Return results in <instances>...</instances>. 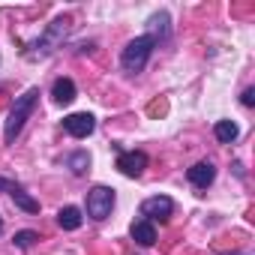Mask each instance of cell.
Returning a JSON list of instances; mask_svg holds the SVG:
<instances>
[{"instance_id": "1", "label": "cell", "mask_w": 255, "mask_h": 255, "mask_svg": "<svg viewBox=\"0 0 255 255\" xmlns=\"http://www.w3.org/2000/svg\"><path fill=\"white\" fill-rule=\"evenodd\" d=\"M36 102H39V87H27V90L15 99V105H12V111H9V117H6V123H3V138H6V144H12V141L18 138V132L24 129V123H27V117L33 114Z\"/></svg>"}, {"instance_id": "2", "label": "cell", "mask_w": 255, "mask_h": 255, "mask_svg": "<svg viewBox=\"0 0 255 255\" xmlns=\"http://www.w3.org/2000/svg\"><path fill=\"white\" fill-rule=\"evenodd\" d=\"M66 33H69V18H54V21L45 27V33H42L39 39H33V42L24 48V57H27V60H45L48 54L57 51V45L66 39Z\"/></svg>"}, {"instance_id": "3", "label": "cell", "mask_w": 255, "mask_h": 255, "mask_svg": "<svg viewBox=\"0 0 255 255\" xmlns=\"http://www.w3.org/2000/svg\"><path fill=\"white\" fill-rule=\"evenodd\" d=\"M153 45H156V39L153 36H135L129 45L123 48V54H120V66L126 69V72H141L144 66H147V60H150V54H153Z\"/></svg>"}, {"instance_id": "4", "label": "cell", "mask_w": 255, "mask_h": 255, "mask_svg": "<svg viewBox=\"0 0 255 255\" xmlns=\"http://www.w3.org/2000/svg\"><path fill=\"white\" fill-rule=\"evenodd\" d=\"M111 207H114V189H108V186H93V189L87 192V216H90V219H96V222L108 219V216H111Z\"/></svg>"}, {"instance_id": "5", "label": "cell", "mask_w": 255, "mask_h": 255, "mask_svg": "<svg viewBox=\"0 0 255 255\" xmlns=\"http://www.w3.org/2000/svg\"><path fill=\"white\" fill-rule=\"evenodd\" d=\"M171 213H174V201L168 195H153V198H144L141 204V216L147 222H165Z\"/></svg>"}, {"instance_id": "6", "label": "cell", "mask_w": 255, "mask_h": 255, "mask_svg": "<svg viewBox=\"0 0 255 255\" xmlns=\"http://www.w3.org/2000/svg\"><path fill=\"white\" fill-rule=\"evenodd\" d=\"M63 129H66L72 138H87V135L96 129V117H93V114H87V111L66 114V117H63Z\"/></svg>"}, {"instance_id": "7", "label": "cell", "mask_w": 255, "mask_h": 255, "mask_svg": "<svg viewBox=\"0 0 255 255\" xmlns=\"http://www.w3.org/2000/svg\"><path fill=\"white\" fill-rule=\"evenodd\" d=\"M147 168V153L144 150H126L117 156V171L126 177H141Z\"/></svg>"}, {"instance_id": "8", "label": "cell", "mask_w": 255, "mask_h": 255, "mask_svg": "<svg viewBox=\"0 0 255 255\" xmlns=\"http://www.w3.org/2000/svg\"><path fill=\"white\" fill-rule=\"evenodd\" d=\"M186 177H189V183H192V186L207 189V186L216 180V168H213V162H195V165L186 171Z\"/></svg>"}, {"instance_id": "9", "label": "cell", "mask_w": 255, "mask_h": 255, "mask_svg": "<svg viewBox=\"0 0 255 255\" xmlns=\"http://www.w3.org/2000/svg\"><path fill=\"white\" fill-rule=\"evenodd\" d=\"M51 96H54L57 105H69V102L75 99V81H72V78H57V81L51 84Z\"/></svg>"}, {"instance_id": "10", "label": "cell", "mask_w": 255, "mask_h": 255, "mask_svg": "<svg viewBox=\"0 0 255 255\" xmlns=\"http://www.w3.org/2000/svg\"><path fill=\"white\" fill-rule=\"evenodd\" d=\"M132 240H135L138 246H153V243H156V228H153V222H147V219L132 222Z\"/></svg>"}, {"instance_id": "11", "label": "cell", "mask_w": 255, "mask_h": 255, "mask_svg": "<svg viewBox=\"0 0 255 255\" xmlns=\"http://www.w3.org/2000/svg\"><path fill=\"white\" fill-rule=\"evenodd\" d=\"M81 222H84V216H81V210L78 207H60V213H57V225L63 228V231H75V228H81Z\"/></svg>"}, {"instance_id": "12", "label": "cell", "mask_w": 255, "mask_h": 255, "mask_svg": "<svg viewBox=\"0 0 255 255\" xmlns=\"http://www.w3.org/2000/svg\"><path fill=\"white\" fill-rule=\"evenodd\" d=\"M213 135H216V141L231 144V141L240 135V129H237V123H234V120H219V123L213 126Z\"/></svg>"}, {"instance_id": "13", "label": "cell", "mask_w": 255, "mask_h": 255, "mask_svg": "<svg viewBox=\"0 0 255 255\" xmlns=\"http://www.w3.org/2000/svg\"><path fill=\"white\" fill-rule=\"evenodd\" d=\"M9 195H12L15 207H21V210H27V213H39V201H36L33 195H27L21 186H12V189H9Z\"/></svg>"}, {"instance_id": "14", "label": "cell", "mask_w": 255, "mask_h": 255, "mask_svg": "<svg viewBox=\"0 0 255 255\" xmlns=\"http://www.w3.org/2000/svg\"><path fill=\"white\" fill-rule=\"evenodd\" d=\"M147 27H150L147 36L156 39V33H159V39H165V36H168V12H156V15H150V18H147Z\"/></svg>"}, {"instance_id": "15", "label": "cell", "mask_w": 255, "mask_h": 255, "mask_svg": "<svg viewBox=\"0 0 255 255\" xmlns=\"http://www.w3.org/2000/svg\"><path fill=\"white\" fill-rule=\"evenodd\" d=\"M66 162H69V168H72V174H84V171L90 168V156H87L84 150H75V153H72V156H69Z\"/></svg>"}, {"instance_id": "16", "label": "cell", "mask_w": 255, "mask_h": 255, "mask_svg": "<svg viewBox=\"0 0 255 255\" xmlns=\"http://www.w3.org/2000/svg\"><path fill=\"white\" fill-rule=\"evenodd\" d=\"M36 240H39V234H36V231H18V234L12 237V243H15L18 249H30Z\"/></svg>"}, {"instance_id": "17", "label": "cell", "mask_w": 255, "mask_h": 255, "mask_svg": "<svg viewBox=\"0 0 255 255\" xmlns=\"http://www.w3.org/2000/svg\"><path fill=\"white\" fill-rule=\"evenodd\" d=\"M240 102H243L246 108H249V105H255V90H252V87H246V90H243V96H240Z\"/></svg>"}, {"instance_id": "18", "label": "cell", "mask_w": 255, "mask_h": 255, "mask_svg": "<svg viewBox=\"0 0 255 255\" xmlns=\"http://www.w3.org/2000/svg\"><path fill=\"white\" fill-rule=\"evenodd\" d=\"M15 183H9V180H3V177H0V189H12Z\"/></svg>"}, {"instance_id": "19", "label": "cell", "mask_w": 255, "mask_h": 255, "mask_svg": "<svg viewBox=\"0 0 255 255\" xmlns=\"http://www.w3.org/2000/svg\"><path fill=\"white\" fill-rule=\"evenodd\" d=\"M0 231H3V219H0Z\"/></svg>"}]
</instances>
